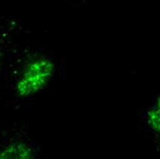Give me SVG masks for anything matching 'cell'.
I'll return each mask as SVG.
<instances>
[{
  "label": "cell",
  "mask_w": 160,
  "mask_h": 159,
  "mask_svg": "<svg viewBox=\"0 0 160 159\" xmlns=\"http://www.w3.org/2000/svg\"><path fill=\"white\" fill-rule=\"evenodd\" d=\"M52 65L46 59L33 61L24 70V73L18 84V90L20 95L32 94L42 88L52 76Z\"/></svg>",
  "instance_id": "cell-1"
},
{
  "label": "cell",
  "mask_w": 160,
  "mask_h": 159,
  "mask_svg": "<svg viewBox=\"0 0 160 159\" xmlns=\"http://www.w3.org/2000/svg\"><path fill=\"white\" fill-rule=\"evenodd\" d=\"M158 122H159V112L158 110L157 111L156 109L153 112H149V122L156 130H158Z\"/></svg>",
  "instance_id": "cell-2"
}]
</instances>
